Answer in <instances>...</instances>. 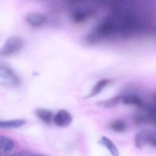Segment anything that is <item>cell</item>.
<instances>
[{"label": "cell", "mask_w": 156, "mask_h": 156, "mask_svg": "<svg viewBox=\"0 0 156 156\" xmlns=\"http://www.w3.org/2000/svg\"><path fill=\"white\" fill-rule=\"evenodd\" d=\"M30 154L26 151H22L18 153V155H16V156H29Z\"/></svg>", "instance_id": "cell-16"}, {"label": "cell", "mask_w": 156, "mask_h": 156, "mask_svg": "<svg viewBox=\"0 0 156 156\" xmlns=\"http://www.w3.org/2000/svg\"><path fill=\"white\" fill-rule=\"evenodd\" d=\"M98 143L105 147L112 156H119V151L114 142L105 136H103L98 140Z\"/></svg>", "instance_id": "cell-10"}, {"label": "cell", "mask_w": 156, "mask_h": 156, "mask_svg": "<svg viewBox=\"0 0 156 156\" xmlns=\"http://www.w3.org/2000/svg\"><path fill=\"white\" fill-rule=\"evenodd\" d=\"M29 156H48L46 155H43V154H37V153H35V154H30Z\"/></svg>", "instance_id": "cell-17"}, {"label": "cell", "mask_w": 156, "mask_h": 156, "mask_svg": "<svg viewBox=\"0 0 156 156\" xmlns=\"http://www.w3.org/2000/svg\"><path fill=\"white\" fill-rule=\"evenodd\" d=\"M19 75L10 66L0 62V85L9 87H16L21 85Z\"/></svg>", "instance_id": "cell-1"}, {"label": "cell", "mask_w": 156, "mask_h": 156, "mask_svg": "<svg viewBox=\"0 0 156 156\" xmlns=\"http://www.w3.org/2000/svg\"><path fill=\"white\" fill-rule=\"evenodd\" d=\"M24 46V41L20 37H10L0 48V58H6L15 55L23 50Z\"/></svg>", "instance_id": "cell-2"}, {"label": "cell", "mask_w": 156, "mask_h": 156, "mask_svg": "<svg viewBox=\"0 0 156 156\" xmlns=\"http://www.w3.org/2000/svg\"><path fill=\"white\" fill-rule=\"evenodd\" d=\"M123 96H117L113 98L102 101H98L95 104L97 106L103 108H111L117 105L122 101Z\"/></svg>", "instance_id": "cell-13"}, {"label": "cell", "mask_w": 156, "mask_h": 156, "mask_svg": "<svg viewBox=\"0 0 156 156\" xmlns=\"http://www.w3.org/2000/svg\"><path fill=\"white\" fill-rule=\"evenodd\" d=\"M90 15L89 12L83 11L75 12L73 15V19L75 22L81 23L86 20Z\"/></svg>", "instance_id": "cell-15"}, {"label": "cell", "mask_w": 156, "mask_h": 156, "mask_svg": "<svg viewBox=\"0 0 156 156\" xmlns=\"http://www.w3.org/2000/svg\"><path fill=\"white\" fill-rule=\"evenodd\" d=\"M143 111L135 114L133 117V122L135 125L142 126L145 124L155 125L156 123V109L153 106L145 107L141 108Z\"/></svg>", "instance_id": "cell-3"}, {"label": "cell", "mask_w": 156, "mask_h": 156, "mask_svg": "<svg viewBox=\"0 0 156 156\" xmlns=\"http://www.w3.org/2000/svg\"><path fill=\"white\" fill-rule=\"evenodd\" d=\"M25 20L31 26L40 28L45 25L47 22V18L43 13L31 12L26 15Z\"/></svg>", "instance_id": "cell-5"}, {"label": "cell", "mask_w": 156, "mask_h": 156, "mask_svg": "<svg viewBox=\"0 0 156 156\" xmlns=\"http://www.w3.org/2000/svg\"><path fill=\"white\" fill-rule=\"evenodd\" d=\"M109 127L111 130L116 133H124L127 130L128 126L124 119H117L110 123Z\"/></svg>", "instance_id": "cell-11"}, {"label": "cell", "mask_w": 156, "mask_h": 156, "mask_svg": "<svg viewBox=\"0 0 156 156\" xmlns=\"http://www.w3.org/2000/svg\"><path fill=\"white\" fill-rule=\"evenodd\" d=\"M150 144L152 147L156 145V135L150 130L144 129L136 134L135 138V145L137 148H141Z\"/></svg>", "instance_id": "cell-4"}, {"label": "cell", "mask_w": 156, "mask_h": 156, "mask_svg": "<svg viewBox=\"0 0 156 156\" xmlns=\"http://www.w3.org/2000/svg\"><path fill=\"white\" fill-rule=\"evenodd\" d=\"M0 156H16V155H10V156H3V155H1V154H0Z\"/></svg>", "instance_id": "cell-18"}, {"label": "cell", "mask_w": 156, "mask_h": 156, "mask_svg": "<svg viewBox=\"0 0 156 156\" xmlns=\"http://www.w3.org/2000/svg\"><path fill=\"white\" fill-rule=\"evenodd\" d=\"M15 147L14 141L8 137L0 135V153L8 155L13 151Z\"/></svg>", "instance_id": "cell-7"}, {"label": "cell", "mask_w": 156, "mask_h": 156, "mask_svg": "<svg viewBox=\"0 0 156 156\" xmlns=\"http://www.w3.org/2000/svg\"><path fill=\"white\" fill-rule=\"evenodd\" d=\"M110 82H111L110 80L108 79H102L100 80L95 85L92 89L91 93L86 96L84 98L86 99H89L98 94L104 89V87H105L108 84L110 83Z\"/></svg>", "instance_id": "cell-14"}, {"label": "cell", "mask_w": 156, "mask_h": 156, "mask_svg": "<svg viewBox=\"0 0 156 156\" xmlns=\"http://www.w3.org/2000/svg\"><path fill=\"white\" fill-rule=\"evenodd\" d=\"M27 121L24 119L10 120H0V128L15 129L24 126Z\"/></svg>", "instance_id": "cell-12"}, {"label": "cell", "mask_w": 156, "mask_h": 156, "mask_svg": "<svg viewBox=\"0 0 156 156\" xmlns=\"http://www.w3.org/2000/svg\"><path fill=\"white\" fill-rule=\"evenodd\" d=\"M35 113L37 117L44 124L50 125L53 120V112L49 109L43 108H36Z\"/></svg>", "instance_id": "cell-9"}, {"label": "cell", "mask_w": 156, "mask_h": 156, "mask_svg": "<svg viewBox=\"0 0 156 156\" xmlns=\"http://www.w3.org/2000/svg\"><path fill=\"white\" fill-rule=\"evenodd\" d=\"M73 116L68 111L61 109L58 111L53 119L55 124L60 127L68 126L73 121Z\"/></svg>", "instance_id": "cell-6"}, {"label": "cell", "mask_w": 156, "mask_h": 156, "mask_svg": "<svg viewBox=\"0 0 156 156\" xmlns=\"http://www.w3.org/2000/svg\"><path fill=\"white\" fill-rule=\"evenodd\" d=\"M121 102L126 105L136 106L140 109L144 108L146 106L144 101L140 98L134 95L122 96Z\"/></svg>", "instance_id": "cell-8"}]
</instances>
